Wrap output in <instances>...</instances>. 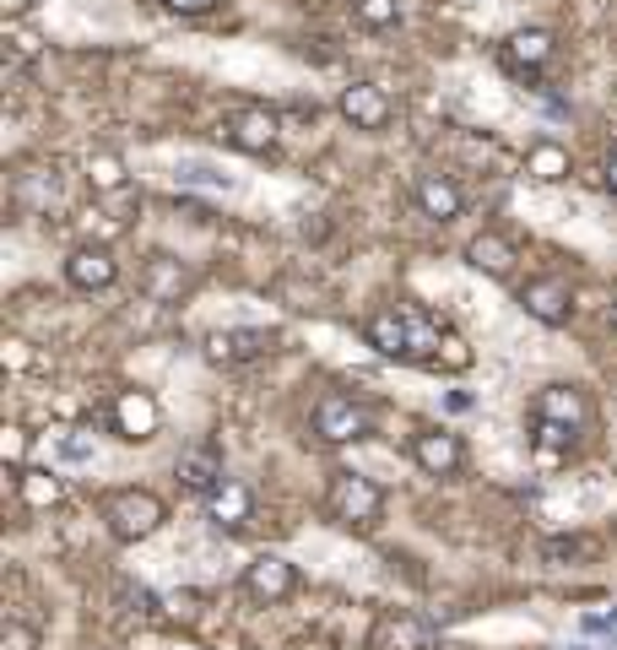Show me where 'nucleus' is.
Listing matches in <instances>:
<instances>
[{
  "label": "nucleus",
  "instance_id": "obj_17",
  "mask_svg": "<svg viewBox=\"0 0 617 650\" xmlns=\"http://www.w3.org/2000/svg\"><path fill=\"white\" fill-rule=\"evenodd\" d=\"M180 477H185V488H195V494H212L217 483H223V451L217 445H190L185 455H180Z\"/></svg>",
  "mask_w": 617,
  "mask_h": 650
},
{
  "label": "nucleus",
  "instance_id": "obj_20",
  "mask_svg": "<svg viewBox=\"0 0 617 650\" xmlns=\"http://www.w3.org/2000/svg\"><path fill=\"white\" fill-rule=\"evenodd\" d=\"M526 174L542 180V185L569 180V147H558V141H537V147L526 152Z\"/></svg>",
  "mask_w": 617,
  "mask_h": 650
},
{
  "label": "nucleus",
  "instance_id": "obj_19",
  "mask_svg": "<svg viewBox=\"0 0 617 650\" xmlns=\"http://www.w3.org/2000/svg\"><path fill=\"white\" fill-rule=\"evenodd\" d=\"M466 260L477 266V271H488V277H509L515 271V245L509 239H498V234H477L472 245H466Z\"/></svg>",
  "mask_w": 617,
  "mask_h": 650
},
{
  "label": "nucleus",
  "instance_id": "obj_3",
  "mask_svg": "<svg viewBox=\"0 0 617 650\" xmlns=\"http://www.w3.org/2000/svg\"><path fill=\"white\" fill-rule=\"evenodd\" d=\"M104 520H109V531L120 542H147L169 520V510H163V499L152 488H120V494L104 499Z\"/></svg>",
  "mask_w": 617,
  "mask_h": 650
},
{
  "label": "nucleus",
  "instance_id": "obj_25",
  "mask_svg": "<svg viewBox=\"0 0 617 650\" xmlns=\"http://www.w3.org/2000/svg\"><path fill=\"white\" fill-rule=\"evenodd\" d=\"M180 185H206V191H234V180L228 174H217L212 163H180V174H174Z\"/></svg>",
  "mask_w": 617,
  "mask_h": 650
},
{
  "label": "nucleus",
  "instance_id": "obj_1",
  "mask_svg": "<svg viewBox=\"0 0 617 650\" xmlns=\"http://www.w3.org/2000/svg\"><path fill=\"white\" fill-rule=\"evenodd\" d=\"M325 510H331V520H342V526L369 531L385 516V494H379V483L364 477V472H336L331 477V494H325Z\"/></svg>",
  "mask_w": 617,
  "mask_h": 650
},
{
  "label": "nucleus",
  "instance_id": "obj_35",
  "mask_svg": "<svg viewBox=\"0 0 617 650\" xmlns=\"http://www.w3.org/2000/svg\"><path fill=\"white\" fill-rule=\"evenodd\" d=\"M613 331H617V304H613Z\"/></svg>",
  "mask_w": 617,
  "mask_h": 650
},
{
  "label": "nucleus",
  "instance_id": "obj_22",
  "mask_svg": "<svg viewBox=\"0 0 617 650\" xmlns=\"http://www.w3.org/2000/svg\"><path fill=\"white\" fill-rule=\"evenodd\" d=\"M580 445V429H569V423H553V418H537V455H569Z\"/></svg>",
  "mask_w": 617,
  "mask_h": 650
},
{
  "label": "nucleus",
  "instance_id": "obj_31",
  "mask_svg": "<svg viewBox=\"0 0 617 650\" xmlns=\"http://www.w3.org/2000/svg\"><path fill=\"white\" fill-rule=\"evenodd\" d=\"M6 364H11V369H28V342L11 336V342H6Z\"/></svg>",
  "mask_w": 617,
  "mask_h": 650
},
{
  "label": "nucleus",
  "instance_id": "obj_30",
  "mask_svg": "<svg viewBox=\"0 0 617 650\" xmlns=\"http://www.w3.org/2000/svg\"><path fill=\"white\" fill-rule=\"evenodd\" d=\"M163 6H169L174 17H201V11H212L217 0H163Z\"/></svg>",
  "mask_w": 617,
  "mask_h": 650
},
{
  "label": "nucleus",
  "instance_id": "obj_2",
  "mask_svg": "<svg viewBox=\"0 0 617 650\" xmlns=\"http://www.w3.org/2000/svg\"><path fill=\"white\" fill-rule=\"evenodd\" d=\"M308 429H314L325 445H358V440L374 434V418L364 401H353V396H342V390H325V396L314 401V412H308Z\"/></svg>",
  "mask_w": 617,
  "mask_h": 650
},
{
  "label": "nucleus",
  "instance_id": "obj_23",
  "mask_svg": "<svg viewBox=\"0 0 617 650\" xmlns=\"http://www.w3.org/2000/svg\"><path fill=\"white\" fill-rule=\"evenodd\" d=\"M17 488H22V499H28L33 510H44V505L61 499V477H55V472H22Z\"/></svg>",
  "mask_w": 617,
  "mask_h": 650
},
{
  "label": "nucleus",
  "instance_id": "obj_13",
  "mask_svg": "<svg viewBox=\"0 0 617 650\" xmlns=\"http://www.w3.org/2000/svg\"><path fill=\"white\" fill-rule=\"evenodd\" d=\"M342 115L353 120V130H385L390 126V98H385V87H374V82H353V87L342 93Z\"/></svg>",
  "mask_w": 617,
  "mask_h": 650
},
{
  "label": "nucleus",
  "instance_id": "obj_24",
  "mask_svg": "<svg viewBox=\"0 0 617 650\" xmlns=\"http://www.w3.org/2000/svg\"><path fill=\"white\" fill-rule=\"evenodd\" d=\"M353 17L364 28H374V33H385V28L401 22V0H353Z\"/></svg>",
  "mask_w": 617,
  "mask_h": 650
},
{
  "label": "nucleus",
  "instance_id": "obj_32",
  "mask_svg": "<svg viewBox=\"0 0 617 650\" xmlns=\"http://www.w3.org/2000/svg\"><path fill=\"white\" fill-rule=\"evenodd\" d=\"M585 629H596V635H613V629H617V613H591V618H585Z\"/></svg>",
  "mask_w": 617,
  "mask_h": 650
},
{
  "label": "nucleus",
  "instance_id": "obj_21",
  "mask_svg": "<svg viewBox=\"0 0 617 650\" xmlns=\"http://www.w3.org/2000/svg\"><path fill=\"white\" fill-rule=\"evenodd\" d=\"M87 185L104 195V201H109V195H120L125 191V163L115 158V152H98V158L87 163Z\"/></svg>",
  "mask_w": 617,
  "mask_h": 650
},
{
  "label": "nucleus",
  "instance_id": "obj_34",
  "mask_svg": "<svg viewBox=\"0 0 617 650\" xmlns=\"http://www.w3.org/2000/svg\"><path fill=\"white\" fill-rule=\"evenodd\" d=\"M28 6H33V0H0V11H6V17H22Z\"/></svg>",
  "mask_w": 617,
  "mask_h": 650
},
{
  "label": "nucleus",
  "instance_id": "obj_27",
  "mask_svg": "<svg viewBox=\"0 0 617 650\" xmlns=\"http://www.w3.org/2000/svg\"><path fill=\"white\" fill-rule=\"evenodd\" d=\"M0 455H6L11 466H22V455H28V429H22V423H6V434H0Z\"/></svg>",
  "mask_w": 617,
  "mask_h": 650
},
{
  "label": "nucleus",
  "instance_id": "obj_29",
  "mask_svg": "<svg viewBox=\"0 0 617 650\" xmlns=\"http://www.w3.org/2000/svg\"><path fill=\"white\" fill-rule=\"evenodd\" d=\"M6 44H11V55H17V61H33V55H39V33H28V28H11V39H6Z\"/></svg>",
  "mask_w": 617,
  "mask_h": 650
},
{
  "label": "nucleus",
  "instance_id": "obj_18",
  "mask_svg": "<svg viewBox=\"0 0 617 650\" xmlns=\"http://www.w3.org/2000/svg\"><path fill=\"white\" fill-rule=\"evenodd\" d=\"M537 418H553V423H569V429H585V396L574 386H548L537 396Z\"/></svg>",
  "mask_w": 617,
  "mask_h": 650
},
{
  "label": "nucleus",
  "instance_id": "obj_7",
  "mask_svg": "<svg viewBox=\"0 0 617 650\" xmlns=\"http://www.w3.org/2000/svg\"><path fill=\"white\" fill-rule=\"evenodd\" d=\"M115 277H120V260L109 245H82L65 260V282L82 293H104V288H115Z\"/></svg>",
  "mask_w": 617,
  "mask_h": 650
},
{
  "label": "nucleus",
  "instance_id": "obj_12",
  "mask_svg": "<svg viewBox=\"0 0 617 650\" xmlns=\"http://www.w3.org/2000/svg\"><path fill=\"white\" fill-rule=\"evenodd\" d=\"M190 288H195V271L190 266H180L174 256H147V266H141V293L147 299L174 304V299H185Z\"/></svg>",
  "mask_w": 617,
  "mask_h": 650
},
{
  "label": "nucleus",
  "instance_id": "obj_11",
  "mask_svg": "<svg viewBox=\"0 0 617 650\" xmlns=\"http://www.w3.org/2000/svg\"><path fill=\"white\" fill-rule=\"evenodd\" d=\"M412 461H418L429 477H455L461 461H466V451H461V440H455L450 429H418V434H412Z\"/></svg>",
  "mask_w": 617,
  "mask_h": 650
},
{
  "label": "nucleus",
  "instance_id": "obj_8",
  "mask_svg": "<svg viewBox=\"0 0 617 650\" xmlns=\"http://www.w3.org/2000/svg\"><path fill=\"white\" fill-rule=\"evenodd\" d=\"M553 33L548 28H520V33H509L504 39V50H498V61H504V71L509 76H537L542 65L553 61Z\"/></svg>",
  "mask_w": 617,
  "mask_h": 650
},
{
  "label": "nucleus",
  "instance_id": "obj_14",
  "mask_svg": "<svg viewBox=\"0 0 617 650\" xmlns=\"http://www.w3.org/2000/svg\"><path fill=\"white\" fill-rule=\"evenodd\" d=\"M206 516L217 520V526H228V531H245L249 520H255V494H249L245 483L223 477V483L206 494Z\"/></svg>",
  "mask_w": 617,
  "mask_h": 650
},
{
  "label": "nucleus",
  "instance_id": "obj_16",
  "mask_svg": "<svg viewBox=\"0 0 617 650\" xmlns=\"http://www.w3.org/2000/svg\"><path fill=\"white\" fill-rule=\"evenodd\" d=\"M374 650H423L429 646V624L423 618H412V613H385L379 624H374Z\"/></svg>",
  "mask_w": 617,
  "mask_h": 650
},
{
  "label": "nucleus",
  "instance_id": "obj_9",
  "mask_svg": "<svg viewBox=\"0 0 617 650\" xmlns=\"http://www.w3.org/2000/svg\"><path fill=\"white\" fill-rule=\"evenodd\" d=\"M293 585H299V570L282 559V553H260L255 564L245 570V591L255 596V602H288L293 596Z\"/></svg>",
  "mask_w": 617,
  "mask_h": 650
},
{
  "label": "nucleus",
  "instance_id": "obj_4",
  "mask_svg": "<svg viewBox=\"0 0 617 650\" xmlns=\"http://www.w3.org/2000/svg\"><path fill=\"white\" fill-rule=\"evenodd\" d=\"M277 347V331H260V325H234V331H212L206 336V364L217 369H239V364H255Z\"/></svg>",
  "mask_w": 617,
  "mask_h": 650
},
{
  "label": "nucleus",
  "instance_id": "obj_6",
  "mask_svg": "<svg viewBox=\"0 0 617 650\" xmlns=\"http://www.w3.org/2000/svg\"><path fill=\"white\" fill-rule=\"evenodd\" d=\"M277 136H282V120H277L271 109H239V115H228V120H223V141H228V147H239V152H249V158L271 152V147H277Z\"/></svg>",
  "mask_w": 617,
  "mask_h": 650
},
{
  "label": "nucleus",
  "instance_id": "obj_15",
  "mask_svg": "<svg viewBox=\"0 0 617 650\" xmlns=\"http://www.w3.org/2000/svg\"><path fill=\"white\" fill-rule=\"evenodd\" d=\"M412 195H418V212H423V217H433V223H455V217H461V206H466L461 185H455V180H444V174H423Z\"/></svg>",
  "mask_w": 617,
  "mask_h": 650
},
{
  "label": "nucleus",
  "instance_id": "obj_5",
  "mask_svg": "<svg viewBox=\"0 0 617 650\" xmlns=\"http://www.w3.org/2000/svg\"><path fill=\"white\" fill-rule=\"evenodd\" d=\"M158 423H163V407L147 396V390H120L115 396V407H109V429L130 440V445H141V440H152L158 434Z\"/></svg>",
  "mask_w": 617,
  "mask_h": 650
},
{
  "label": "nucleus",
  "instance_id": "obj_33",
  "mask_svg": "<svg viewBox=\"0 0 617 650\" xmlns=\"http://www.w3.org/2000/svg\"><path fill=\"white\" fill-rule=\"evenodd\" d=\"M602 180H607V191L617 195V141H613V152H607V174H602Z\"/></svg>",
  "mask_w": 617,
  "mask_h": 650
},
{
  "label": "nucleus",
  "instance_id": "obj_26",
  "mask_svg": "<svg viewBox=\"0 0 617 650\" xmlns=\"http://www.w3.org/2000/svg\"><path fill=\"white\" fill-rule=\"evenodd\" d=\"M22 201H28V206L61 201V180H55V174H50V180H28V174H22Z\"/></svg>",
  "mask_w": 617,
  "mask_h": 650
},
{
  "label": "nucleus",
  "instance_id": "obj_28",
  "mask_svg": "<svg viewBox=\"0 0 617 650\" xmlns=\"http://www.w3.org/2000/svg\"><path fill=\"white\" fill-rule=\"evenodd\" d=\"M61 461H71V466H82V461H93V440L76 429V434H65L61 440Z\"/></svg>",
  "mask_w": 617,
  "mask_h": 650
},
{
  "label": "nucleus",
  "instance_id": "obj_10",
  "mask_svg": "<svg viewBox=\"0 0 617 650\" xmlns=\"http://www.w3.org/2000/svg\"><path fill=\"white\" fill-rule=\"evenodd\" d=\"M520 304H526L531 321H542V325H563L574 315V293H569L563 277H537V282H526V288H520Z\"/></svg>",
  "mask_w": 617,
  "mask_h": 650
}]
</instances>
